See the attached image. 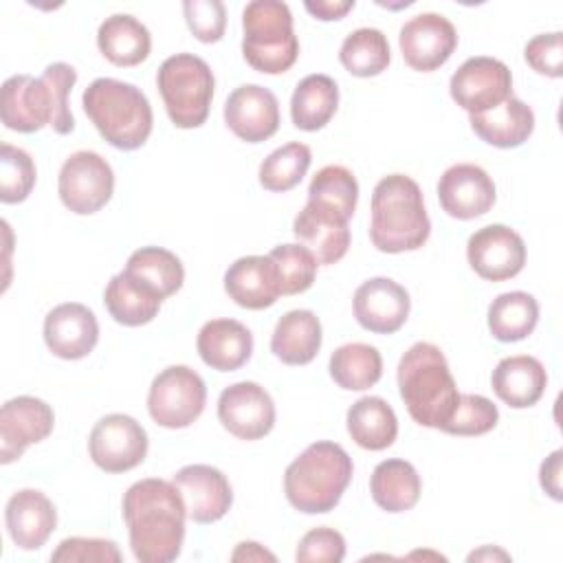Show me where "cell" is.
<instances>
[{"label":"cell","instance_id":"cell-1","mask_svg":"<svg viewBox=\"0 0 563 563\" xmlns=\"http://www.w3.org/2000/svg\"><path fill=\"white\" fill-rule=\"evenodd\" d=\"M123 519L130 548L141 563H172L185 541L187 508L174 482L147 477L123 495Z\"/></svg>","mask_w":563,"mask_h":563},{"label":"cell","instance_id":"cell-2","mask_svg":"<svg viewBox=\"0 0 563 563\" xmlns=\"http://www.w3.org/2000/svg\"><path fill=\"white\" fill-rule=\"evenodd\" d=\"M396 378L409 416L422 427L442 429L460 400L442 350L427 341L413 343L400 356Z\"/></svg>","mask_w":563,"mask_h":563},{"label":"cell","instance_id":"cell-3","mask_svg":"<svg viewBox=\"0 0 563 563\" xmlns=\"http://www.w3.org/2000/svg\"><path fill=\"white\" fill-rule=\"evenodd\" d=\"M431 233L418 183L405 174L380 178L372 194L369 240L383 253L420 249Z\"/></svg>","mask_w":563,"mask_h":563},{"label":"cell","instance_id":"cell-4","mask_svg":"<svg viewBox=\"0 0 563 563\" xmlns=\"http://www.w3.org/2000/svg\"><path fill=\"white\" fill-rule=\"evenodd\" d=\"M354 473L352 457L336 442H312L284 473L290 506L306 515L330 512L343 497Z\"/></svg>","mask_w":563,"mask_h":563},{"label":"cell","instance_id":"cell-5","mask_svg":"<svg viewBox=\"0 0 563 563\" xmlns=\"http://www.w3.org/2000/svg\"><path fill=\"white\" fill-rule=\"evenodd\" d=\"M81 106L97 132L117 150H139L152 134V106L134 84L99 77L84 90Z\"/></svg>","mask_w":563,"mask_h":563},{"label":"cell","instance_id":"cell-6","mask_svg":"<svg viewBox=\"0 0 563 563\" xmlns=\"http://www.w3.org/2000/svg\"><path fill=\"white\" fill-rule=\"evenodd\" d=\"M242 55L264 75L286 73L299 55L292 13L282 0H253L242 11Z\"/></svg>","mask_w":563,"mask_h":563},{"label":"cell","instance_id":"cell-7","mask_svg":"<svg viewBox=\"0 0 563 563\" xmlns=\"http://www.w3.org/2000/svg\"><path fill=\"white\" fill-rule=\"evenodd\" d=\"M156 86L176 128H200L211 108L216 79L209 64L194 53L167 57L156 73Z\"/></svg>","mask_w":563,"mask_h":563},{"label":"cell","instance_id":"cell-8","mask_svg":"<svg viewBox=\"0 0 563 563\" xmlns=\"http://www.w3.org/2000/svg\"><path fill=\"white\" fill-rule=\"evenodd\" d=\"M207 402V385L187 365H169L158 372L147 391V411L165 429H185L196 422Z\"/></svg>","mask_w":563,"mask_h":563},{"label":"cell","instance_id":"cell-9","mask_svg":"<svg viewBox=\"0 0 563 563\" xmlns=\"http://www.w3.org/2000/svg\"><path fill=\"white\" fill-rule=\"evenodd\" d=\"M57 191L68 211L77 216L97 213L112 198L114 172L97 152L79 150L64 161Z\"/></svg>","mask_w":563,"mask_h":563},{"label":"cell","instance_id":"cell-10","mask_svg":"<svg viewBox=\"0 0 563 563\" xmlns=\"http://www.w3.org/2000/svg\"><path fill=\"white\" fill-rule=\"evenodd\" d=\"M147 431L128 413H108L97 420L88 438L92 462L106 473H125L147 455Z\"/></svg>","mask_w":563,"mask_h":563},{"label":"cell","instance_id":"cell-11","mask_svg":"<svg viewBox=\"0 0 563 563\" xmlns=\"http://www.w3.org/2000/svg\"><path fill=\"white\" fill-rule=\"evenodd\" d=\"M453 101L468 114H479L497 108L512 97L510 68L495 57H468L449 81Z\"/></svg>","mask_w":563,"mask_h":563},{"label":"cell","instance_id":"cell-12","mask_svg":"<svg viewBox=\"0 0 563 563\" xmlns=\"http://www.w3.org/2000/svg\"><path fill=\"white\" fill-rule=\"evenodd\" d=\"M218 420L240 440H260L275 427V402L262 385L240 380L222 389Z\"/></svg>","mask_w":563,"mask_h":563},{"label":"cell","instance_id":"cell-13","mask_svg":"<svg viewBox=\"0 0 563 563\" xmlns=\"http://www.w3.org/2000/svg\"><path fill=\"white\" fill-rule=\"evenodd\" d=\"M466 260L482 279L504 282L523 271L526 244L515 229L488 224L468 238Z\"/></svg>","mask_w":563,"mask_h":563},{"label":"cell","instance_id":"cell-14","mask_svg":"<svg viewBox=\"0 0 563 563\" xmlns=\"http://www.w3.org/2000/svg\"><path fill=\"white\" fill-rule=\"evenodd\" d=\"M55 413L48 402L35 396H15L0 409V462L11 464L26 446L46 440L53 431Z\"/></svg>","mask_w":563,"mask_h":563},{"label":"cell","instance_id":"cell-15","mask_svg":"<svg viewBox=\"0 0 563 563\" xmlns=\"http://www.w3.org/2000/svg\"><path fill=\"white\" fill-rule=\"evenodd\" d=\"M402 59L420 73H431L449 62L457 46L455 26L440 13H418L407 20L398 35Z\"/></svg>","mask_w":563,"mask_h":563},{"label":"cell","instance_id":"cell-16","mask_svg":"<svg viewBox=\"0 0 563 563\" xmlns=\"http://www.w3.org/2000/svg\"><path fill=\"white\" fill-rule=\"evenodd\" d=\"M495 183L486 169L473 163L451 165L438 180L440 207L457 220H473L495 205Z\"/></svg>","mask_w":563,"mask_h":563},{"label":"cell","instance_id":"cell-17","mask_svg":"<svg viewBox=\"0 0 563 563\" xmlns=\"http://www.w3.org/2000/svg\"><path fill=\"white\" fill-rule=\"evenodd\" d=\"M354 317L374 334L398 332L411 310L409 292L389 277H372L354 290Z\"/></svg>","mask_w":563,"mask_h":563},{"label":"cell","instance_id":"cell-18","mask_svg":"<svg viewBox=\"0 0 563 563\" xmlns=\"http://www.w3.org/2000/svg\"><path fill=\"white\" fill-rule=\"evenodd\" d=\"M174 486L180 490L187 517L196 523H213L222 519L231 504L233 490L227 475L209 464H189L176 471Z\"/></svg>","mask_w":563,"mask_h":563},{"label":"cell","instance_id":"cell-19","mask_svg":"<svg viewBox=\"0 0 563 563\" xmlns=\"http://www.w3.org/2000/svg\"><path fill=\"white\" fill-rule=\"evenodd\" d=\"M227 128L246 143H262L279 128L277 97L257 84L238 86L224 101Z\"/></svg>","mask_w":563,"mask_h":563},{"label":"cell","instance_id":"cell-20","mask_svg":"<svg viewBox=\"0 0 563 563\" xmlns=\"http://www.w3.org/2000/svg\"><path fill=\"white\" fill-rule=\"evenodd\" d=\"M97 341L99 323L88 306L66 301L48 310L44 319V343L55 356L79 361L95 350Z\"/></svg>","mask_w":563,"mask_h":563},{"label":"cell","instance_id":"cell-21","mask_svg":"<svg viewBox=\"0 0 563 563\" xmlns=\"http://www.w3.org/2000/svg\"><path fill=\"white\" fill-rule=\"evenodd\" d=\"M53 99L44 77L13 75L2 84L0 117L9 130L37 132L53 123Z\"/></svg>","mask_w":563,"mask_h":563},{"label":"cell","instance_id":"cell-22","mask_svg":"<svg viewBox=\"0 0 563 563\" xmlns=\"http://www.w3.org/2000/svg\"><path fill=\"white\" fill-rule=\"evenodd\" d=\"M4 521L20 550H40L57 526V510L42 490L22 488L9 497Z\"/></svg>","mask_w":563,"mask_h":563},{"label":"cell","instance_id":"cell-23","mask_svg":"<svg viewBox=\"0 0 563 563\" xmlns=\"http://www.w3.org/2000/svg\"><path fill=\"white\" fill-rule=\"evenodd\" d=\"M224 290L246 310L271 308L282 295L277 271L268 255H246L235 260L224 273Z\"/></svg>","mask_w":563,"mask_h":563},{"label":"cell","instance_id":"cell-24","mask_svg":"<svg viewBox=\"0 0 563 563\" xmlns=\"http://www.w3.org/2000/svg\"><path fill=\"white\" fill-rule=\"evenodd\" d=\"M196 347L211 369L233 372L251 358L253 334L235 319H211L200 328Z\"/></svg>","mask_w":563,"mask_h":563},{"label":"cell","instance_id":"cell-25","mask_svg":"<svg viewBox=\"0 0 563 563\" xmlns=\"http://www.w3.org/2000/svg\"><path fill=\"white\" fill-rule=\"evenodd\" d=\"M493 391L512 409H526L539 402L545 391L548 374L539 358L528 354L506 356L490 376Z\"/></svg>","mask_w":563,"mask_h":563},{"label":"cell","instance_id":"cell-26","mask_svg":"<svg viewBox=\"0 0 563 563\" xmlns=\"http://www.w3.org/2000/svg\"><path fill=\"white\" fill-rule=\"evenodd\" d=\"M473 132L488 145L510 150L523 145L532 130H534V112L532 108L517 99L510 97L504 103H499L493 110L479 112V114H468Z\"/></svg>","mask_w":563,"mask_h":563},{"label":"cell","instance_id":"cell-27","mask_svg":"<svg viewBox=\"0 0 563 563\" xmlns=\"http://www.w3.org/2000/svg\"><path fill=\"white\" fill-rule=\"evenodd\" d=\"M292 233L301 246H306L317 264H334L350 249V229L347 222L312 207H306L297 213L292 222Z\"/></svg>","mask_w":563,"mask_h":563},{"label":"cell","instance_id":"cell-28","mask_svg":"<svg viewBox=\"0 0 563 563\" xmlns=\"http://www.w3.org/2000/svg\"><path fill=\"white\" fill-rule=\"evenodd\" d=\"M97 46L110 64L136 66L147 59L152 51V35L134 15L114 13L101 22L97 31Z\"/></svg>","mask_w":563,"mask_h":563},{"label":"cell","instance_id":"cell-29","mask_svg":"<svg viewBox=\"0 0 563 563\" xmlns=\"http://www.w3.org/2000/svg\"><path fill=\"white\" fill-rule=\"evenodd\" d=\"M321 321L312 310H290L279 317L271 352L286 365H306L321 350Z\"/></svg>","mask_w":563,"mask_h":563},{"label":"cell","instance_id":"cell-30","mask_svg":"<svg viewBox=\"0 0 563 563\" xmlns=\"http://www.w3.org/2000/svg\"><path fill=\"white\" fill-rule=\"evenodd\" d=\"M350 438L367 451H383L398 435V418L391 405L380 396L358 398L345 416Z\"/></svg>","mask_w":563,"mask_h":563},{"label":"cell","instance_id":"cell-31","mask_svg":"<svg viewBox=\"0 0 563 563\" xmlns=\"http://www.w3.org/2000/svg\"><path fill=\"white\" fill-rule=\"evenodd\" d=\"M420 475L407 460H383L369 477V493L376 506L387 512L411 510L420 499Z\"/></svg>","mask_w":563,"mask_h":563},{"label":"cell","instance_id":"cell-32","mask_svg":"<svg viewBox=\"0 0 563 563\" xmlns=\"http://www.w3.org/2000/svg\"><path fill=\"white\" fill-rule=\"evenodd\" d=\"M339 86L323 73L306 75L290 99V119L303 132L321 130L336 112Z\"/></svg>","mask_w":563,"mask_h":563},{"label":"cell","instance_id":"cell-33","mask_svg":"<svg viewBox=\"0 0 563 563\" xmlns=\"http://www.w3.org/2000/svg\"><path fill=\"white\" fill-rule=\"evenodd\" d=\"M103 303L117 323L136 328L150 323L158 314L163 299L130 277L125 271H121L108 282L103 290Z\"/></svg>","mask_w":563,"mask_h":563},{"label":"cell","instance_id":"cell-34","mask_svg":"<svg viewBox=\"0 0 563 563\" xmlns=\"http://www.w3.org/2000/svg\"><path fill=\"white\" fill-rule=\"evenodd\" d=\"M123 271L143 286H147L152 292H156L161 299L172 297L176 290H180L185 282L183 262L176 257V253L163 246L136 249L128 257Z\"/></svg>","mask_w":563,"mask_h":563},{"label":"cell","instance_id":"cell-35","mask_svg":"<svg viewBox=\"0 0 563 563\" xmlns=\"http://www.w3.org/2000/svg\"><path fill=\"white\" fill-rule=\"evenodd\" d=\"M358 202V183L343 165L321 167L308 187V205L350 222Z\"/></svg>","mask_w":563,"mask_h":563},{"label":"cell","instance_id":"cell-36","mask_svg":"<svg viewBox=\"0 0 563 563\" xmlns=\"http://www.w3.org/2000/svg\"><path fill=\"white\" fill-rule=\"evenodd\" d=\"M539 321V303L530 292H501L488 306V330L501 343H515L532 334Z\"/></svg>","mask_w":563,"mask_h":563},{"label":"cell","instance_id":"cell-37","mask_svg":"<svg viewBox=\"0 0 563 563\" xmlns=\"http://www.w3.org/2000/svg\"><path fill=\"white\" fill-rule=\"evenodd\" d=\"M328 369L341 389L363 391L380 380L383 358L374 345L345 343L332 352Z\"/></svg>","mask_w":563,"mask_h":563},{"label":"cell","instance_id":"cell-38","mask_svg":"<svg viewBox=\"0 0 563 563\" xmlns=\"http://www.w3.org/2000/svg\"><path fill=\"white\" fill-rule=\"evenodd\" d=\"M339 59L343 68L354 77H376L389 66V42L385 33L378 29H356L350 35H345L339 51Z\"/></svg>","mask_w":563,"mask_h":563},{"label":"cell","instance_id":"cell-39","mask_svg":"<svg viewBox=\"0 0 563 563\" xmlns=\"http://www.w3.org/2000/svg\"><path fill=\"white\" fill-rule=\"evenodd\" d=\"M312 161V152L306 143H286L273 150L260 165V185L266 191H288L297 187Z\"/></svg>","mask_w":563,"mask_h":563},{"label":"cell","instance_id":"cell-40","mask_svg":"<svg viewBox=\"0 0 563 563\" xmlns=\"http://www.w3.org/2000/svg\"><path fill=\"white\" fill-rule=\"evenodd\" d=\"M268 257L275 264L282 295H299L312 286L319 264L306 246L279 244L268 253Z\"/></svg>","mask_w":563,"mask_h":563},{"label":"cell","instance_id":"cell-41","mask_svg":"<svg viewBox=\"0 0 563 563\" xmlns=\"http://www.w3.org/2000/svg\"><path fill=\"white\" fill-rule=\"evenodd\" d=\"M35 163L29 152L2 143L0 147V200L15 205L29 198L35 187Z\"/></svg>","mask_w":563,"mask_h":563},{"label":"cell","instance_id":"cell-42","mask_svg":"<svg viewBox=\"0 0 563 563\" xmlns=\"http://www.w3.org/2000/svg\"><path fill=\"white\" fill-rule=\"evenodd\" d=\"M497 420L499 409L493 400L479 394H460L455 411L440 431L451 435H484L495 429Z\"/></svg>","mask_w":563,"mask_h":563},{"label":"cell","instance_id":"cell-43","mask_svg":"<svg viewBox=\"0 0 563 563\" xmlns=\"http://www.w3.org/2000/svg\"><path fill=\"white\" fill-rule=\"evenodd\" d=\"M42 77L46 79V84L51 88V99H53L55 114H53L51 128L57 134H70L75 130V119L68 108V92L73 90V86L77 81V70L66 62H55L44 68Z\"/></svg>","mask_w":563,"mask_h":563},{"label":"cell","instance_id":"cell-44","mask_svg":"<svg viewBox=\"0 0 563 563\" xmlns=\"http://www.w3.org/2000/svg\"><path fill=\"white\" fill-rule=\"evenodd\" d=\"M183 13L196 40L205 44L222 40L227 29V9L220 0H185Z\"/></svg>","mask_w":563,"mask_h":563},{"label":"cell","instance_id":"cell-45","mask_svg":"<svg viewBox=\"0 0 563 563\" xmlns=\"http://www.w3.org/2000/svg\"><path fill=\"white\" fill-rule=\"evenodd\" d=\"M345 556V539L339 530L321 526L306 532L297 545L295 559L301 563H339Z\"/></svg>","mask_w":563,"mask_h":563},{"label":"cell","instance_id":"cell-46","mask_svg":"<svg viewBox=\"0 0 563 563\" xmlns=\"http://www.w3.org/2000/svg\"><path fill=\"white\" fill-rule=\"evenodd\" d=\"M51 561H81V563H119L121 552L114 541L110 539H86V537H68L64 539L55 552L51 554Z\"/></svg>","mask_w":563,"mask_h":563},{"label":"cell","instance_id":"cell-47","mask_svg":"<svg viewBox=\"0 0 563 563\" xmlns=\"http://www.w3.org/2000/svg\"><path fill=\"white\" fill-rule=\"evenodd\" d=\"M523 57L530 64V68L539 75L559 79L563 75V33L552 31L534 35L526 44Z\"/></svg>","mask_w":563,"mask_h":563},{"label":"cell","instance_id":"cell-48","mask_svg":"<svg viewBox=\"0 0 563 563\" xmlns=\"http://www.w3.org/2000/svg\"><path fill=\"white\" fill-rule=\"evenodd\" d=\"M561 462H563V451L556 449L554 453H550L541 468H539V482L541 488L556 501L563 499V490H561Z\"/></svg>","mask_w":563,"mask_h":563},{"label":"cell","instance_id":"cell-49","mask_svg":"<svg viewBox=\"0 0 563 563\" xmlns=\"http://www.w3.org/2000/svg\"><path fill=\"white\" fill-rule=\"evenodd\" d=\"M303 7L312 18L321 22H332V20H341L347 11H352L354 0H317V2L306 0Z\"/></svg>","mask_w":563,"mask_h":563},{"label":"cell","instance_id":"cell-50","mask_svg":"<svg viewBox=\"0 0 563 563\" xmlns=\"http://www.w3.org/2000/svg\"><path fill=\"white\" fill-rule=\"evenodd\" d=\"M233 561H277V556L273 552H268L264 545L255 543V541H242L238 543V548L231 554Z\"/></svg>","mask_w":563,"mask_h":563},{"label":"cell","instance_id":"cell-51","mask_svg":"<svg viewBox=\"0 0 563 563\" xmlns=\"http://www.w3.org/2000/svg\"><path fill=\"white\" fill-rule=\"evenodd\" d=\"M479 559H504V561H508L510 556H508L504 550H499V548L486 545V548H482V550L468 554V561H479Z\"/></svg>","mask_w":563,"mask_h":563}]
</instances>
